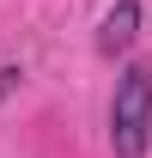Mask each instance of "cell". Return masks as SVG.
Wrapping results in <instances>:
<instances>
[{
    "mask_svg": "<svg viewBox=\"0 0 152 158\" xmlns=\"http://www.w3.org/2000/svg\"><path fill=\"white\" fill-rule=\"evenodd\" d=\"M152 140V73L134 61L116 79V98H110V146L116 158H146Z\"/></svg>",
    "mask_w": 152,
    "mask_h": 158,
    "instance_id": "6da1fadb",
    "label": "cell"
},
{
    "mask_svg": "<svg viewBox=\"0 0 152 158\" xmlns=\"http://www.w3.org/2000/svg\"><path fill=\"white\" fill-rule=\"evenodd\" d=\"M134 37H140V0H122L110 19H103V31H97V49L116 55V49H128Z\"/></svg>",
    "mask_w": 152,
    "mask_h": 158,
    "instance_id": "7a4b0ae2",
    "label": "cell"
}]
</instances>
